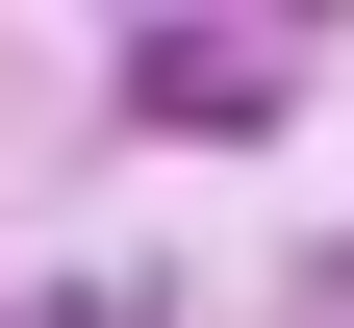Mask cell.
Here are the masks:
<instances>
[{
	"instance_id": "cell-1",
	"label": "cell",
	"mask_w": 354,
	"mask_h": 328,
	"mask_svg": "<svg viewBox=\"0 0 354 328\" xmlns=\"http://www.w3.org/2000/svg\"><path fill=\"white\" fill-rule=\"evenodd\" d=\"M127 102H152V126H253V102H279V51H127Z\"/></svg>"
},
{
	"instance_id": "cell-2",
	"label": "cell",
	"mask_w": 354,
	"mask_h": 328,
	"mask_svg": "<svg viewBox=\"0 0 354 328\" xmlns=\"http://www.w3.org/2000/svg\"><path fill=\"white\" fill-rule=\"evenodd\" d=\"M329 303H354V253H329Z\"/></svg>"
}]
</instances>
